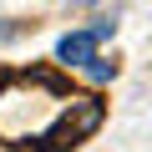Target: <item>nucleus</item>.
<instances>
[{"label":"nucleus","instance_id":"f257e3e1","mask_svg":"<svg viewBox=\"0 0 152 152\" xmlns=\"http://www.w3.org/2000/svg\"><path fill=\"white\" fill-rule=\"evenodd\" d=\"M107 107L91 91H71L51 71H5L0 76V142L66 152L102 127Z\"/></svg>","mask_w":152,"mask_h":152},{"label":"nucleus","instance_id":"f03ea898","mask_svg":"<svg viewBox=\"0 0 152 152\" xmlns=\"http://www.w3.org/2000/svg\"><path fill=\"white\" fill-rule=\"evenodd\" d=\"M96 41H102V36H96L91 26H86V31H71V36L56 41V61H61V66H86V61L96 56Z\"/></svg>","mask_w":152,"mask_h":152},{"label":"nucleus","instance_id":"7ed1b4c3","mask_svg":"<svg viewBox=\"0 0 152 152\" xmlns=\"http://www.w3.org/2000/svg\"><path fill=\"white\" fill-rule=\"evenodd\" d=\"M81 71H86V76H91V81L102 86V81H112V76H117V61H107V56H91V61H86Z\"/></svg>","mask_w":152,"mask_h":152},{"label":"nucleus","instance_id":"20e7f679","mask_svg":"<svg viewBox=\"0 0 152 152\" xmlns=\"http://www.w3.org/2000/svg\"><path fill=\"white\" fill-rule=\"evenodd\" d=\"M71 5H91V0H71Z\"/></svg>","mask_w":152,"mask_h":152}]
</instances>
